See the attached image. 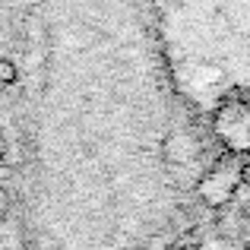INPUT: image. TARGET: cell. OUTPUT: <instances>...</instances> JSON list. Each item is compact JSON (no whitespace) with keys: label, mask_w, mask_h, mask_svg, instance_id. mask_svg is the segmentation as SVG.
Masks as SVG:
<instances>
[{"label":"cell","mask_w":250,"mask_h":250,"mask_svg":"<svg viewBox=\"0 0 250 250\" xmlns=\"http://www.w3.org/2000/svg\"><path fill=\"white\" fill-rule=\"evenodd\" d=\"M215 130L225 140V146H231L234 152H247L250 149V108L241 102L225 104L215 117Z\"/></svg>","instance_id":"1"},{"label":"cell","mask_w":250,"mask_h":250,"mask_svg":"<svg viewBox=\"0 0 250 250\" xmlns=\"http://www.w3.org/2000/svg\"><path fill=\"white\" fill-rule=\"evenodd\" d=\"M13 80H19V70L10 57H0V85H10Z\"/></svg>","instance_id":"2"},{"label":"cell","mask_w":250,"mask_h":250,"mask_svg":"<svg viewBox=\"0 0 250 250\" xmlns=\"http://www.w3.org/2000/svg\"><path fill=\"white\" fill-rule=\"evenodd\" d=\"M10 206H13V200H10V193H6V187L0 184V222L6 219V212H10Z\"/></svg>","instance_id":"3"},{"label":"cell","mask_w":250,"mask_h":250,"mask_svg":"<svg viewBox=\"0 0 250 250\" xmlns=\"http://www.w3.org/2000/svg\"><path fill=\"white\" fill-rule=\"evenodd\" d=\"M3 159H6V143L0 140V162H3Z\"/></svg>","instance_id":"4"}]
</instances>
